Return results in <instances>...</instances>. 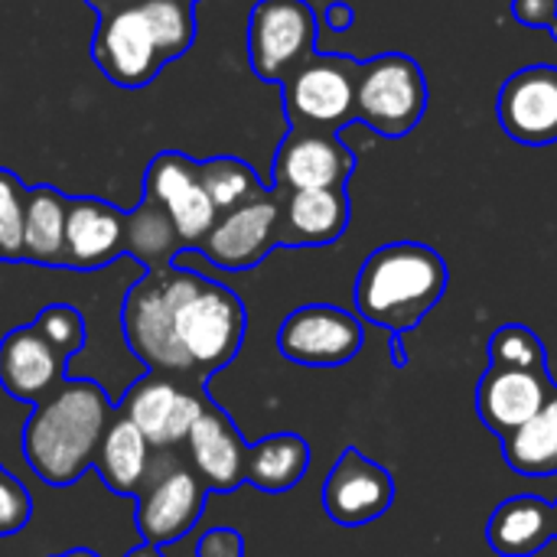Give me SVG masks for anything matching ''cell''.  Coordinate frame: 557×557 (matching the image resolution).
<instances>
[{
	"label": "cell",
	"instance_id": "7",
	"mask_svg": "<svg viewBox=\"0 0 557 557\" xmlns=\"http://www.w3.org/2000/svg\"><path fill=\"white\" fill-rule=\"evenodd\" d=\"M362 62L346 55H310L284 82V114L290 127L339 131L356 121V78Z\"/></svg>",
	"mask_w": 557,
	"mask_h": 557
},
{
	"label": "cell",
	"instance_id": "5",
	"mask_svg": "<svg viewBox=\"0 0 557 557\" xmlns=\"http://www.w3.org/2000/svg\"><path fill=\"white\" fill-rule=\"evenodd\" d=\"M428 78L418 59L385 52L362 62L356 78V121L379 137H408L428 111Z\"/></svg>",
	"mask_w": 557,
	"mask_h": 557
},
{
	"label": "cell",
	"instance_id": "9",
	"mask_svg": "<svg viewBox=\"0 0 557 557\" xmlns=\"http://www.w3.org/2000/svg\"><path fill=\"white\" fill-rule=\"evenodd\" d=\"M193 385H199V382H193ZM193 385H189V379L147 372L140 382H134L124 392L117 411L147 437V444L153 450H176L180 444H186L196 418L212 401Z\"/></svg>",
	"mask_w": 557,
	"mask_h": 557
},
{
	"label": "cell",
	"instance_id": "11",
	"mask_svg": "<svg viewBox=\"0 0 557 557\" xmlns=\"http://www.w3.org/2000/svg\"><path fill=\"white\" fill-rule=\"evenodd\" d=\"M91 59L121 88H144L157 78V72L166 65L150 23L137 10V3L104 13L98 20L95 39H91Z\"/></svg>",
	"mask_w": 557,
	"mask_h": 557
},
{
	"label": "cell",
	"instance_id": "24",
	"mask_svg": "<svg viewBox=\"0 0 557 557\" xmlns=\"http://www.w3.org/2000/svg\"><path fill=\"white\" fill-rule=\"evenodd\" d=\"M310 470V444L300 434H268L248 444L245 483L261 493H290Z\"/></svg>",
	"mask_w": 557,
	"mask_h": 557
},
{
	"label": "cell",
	"instance_id": "10",
	"mask_svg": "<svg viewBox=\"0 0 557 557\" xmlns=\"http://www.w3.org/2000/svg\"><path fill=\"white\" fill-rule=\"evenodd\" d=\"M362 320L333 304H307L277 330V352L307 369H339L362 352Z\"/></svg>",
	"mask_w": 557,
	"mask_h": 557
},
{
	"label": "cell",
	"instance_id": "32",
	"mask_svg": "<svg viewBox=\"0 0 557 557\" xmlns=\"http://www.w3.org/2000/svg\"><path fill=\"white\" fill-rule=\"evenodd\" d=\"M33 326L52 343L55 352H62L65 359H72L75 352L85 349V320L75 307L69 304H52L42 307L39 317L33 320Z\"/></svg>",
	"mask_w": 557,
	"mask_h": 557
},
{
	"label": "cell",
	"instance_id": "29",
	"mask_svg": "<svg viewBox=\"0 0 557 557\" xmlns=\"http://www.w3.org/2000/svg\"><path fill=\"white\" fill-rule=\"evenodd\" d=\"M196 3L199 0H137V10L153 29L163 59H180L196 39Z\"/></svg>",
	"mask_w": 557,
	"mask_h": 557
},
{
	"label": "cell",
	"instance_id": "36",
	"mask_svg": "<svg viewBox=\"0 0 557 557\" xmlns=\"http://www.w3.org/2000/svg\"><path fill=\"white\" fill-rule=\"evenodd\" d=\"M352 23H356V10H352L349 3L336 0V3H330V7H326V29H333V33H346Z\"/></svg>",
	"mask_w": 557,
	"mask_h": 557
},
{
	"label": "cell",
	"instance_id": "40",
	"mask_svg": "<svg viewBox=\"0 0 557 557\" xmlns=\"http://www.w3.org/2000/svg\"><path fill=\"white\" fill-rule=\"evenodd\" d=\"M552 519H555V539H557V503H552Z\"/></svg>",
	"mask_w": 557,
	"mask_h": 557
},
{
	"label": "cell",
	"instance_id": "18",
	"mask_svg": "<svg viewBox=\"0 0 557 557\" xmlns=\"http://www.w3.org/2000/svg\"><path fill=\"white\" fill-rule=\"evenodd\" d=\"M65 366L69 359L55 352L33 323L16 326L0 339V388L13 401H42L52 388L65 382Z\"/></svg>",
	"mask_w": 557,
	"mask_h": 557
},
{
	"label": "cell",
	"instance_id": "25",
	"mask_svg": "<svg viewBox=\"0 0 557 557\" xmlns=\"http://www.w3.org/2000/svg\"><path fill=\"white\" fill-rule=\"evenodd\" d=\"M65 212L69 199L52 186L26 189L23 219V261L65 268Z\"/></svg>",
	"mask_w": 557,
	"mask_h": 557
},
{
	"label": "cell",
	"instance_id": "23",
	"mask_svg": "<svg viewBox=\"0 0 557 557\" xmlns=\"http://www.w3.org/2000/svg\"><path fill=\"white\" fill-rule=\"evenodd\" d=\"M150 463H153V447L147 444V437L121 411H114L91 470H98L101 483L114 496L134 499L150 473Z\"/></svg>",
	"mask_w": 557,
	"mask_h": 557
},
{
	"label": "cell",
	"instance_id": "34",
	"mask_svg": "<svg viewBox=\"0 0 557 557\" xmlns=\"http://www.w3.org/2000/svg\"><path fill=\"white\" fill-rule=\"evenodd\" d=\"M196 557H245V539L232 525H215L196 542Z\"/></svg>",
	"mask_w": 557,
	"mask_h": 557
},
{
	"label": "cell",
	"instance_id": "8",
	"mask_svg": "<svg viewBox=\"0 0 557 557\" xmlns=\"http://www.w3.org/2000/svg\"><path fill=\"white\" fill-rule=\"evenodd\" d=\"M317 10L307 0H258L248 16V59L261 82H284L317 52Z\"/></svg>",
	"mask_w": 557,
	"mask_h": 557
},
{
	"label": "cell",
	"instance_id": "14",
	"mask_svg": "<svg viewBox=\"0 0 557 557\" xmlns=\"http://www.w3.org/2000/svg\"><path fill=\"white\" fill-rule=\"evenodd\" d=\"M356 173V153L339 140L336 131L290 127L274 153V189H330L346 186Z\"/></svg>",
	"mask_w": 557,
	"mask_h": 557
},
{
	"label": "cell",
	"instance_id": "4",
	"mask_svg": "<svg viewBox=\"0 0 557 557\" xmlns=\"http://www.w3.org/2000/svg\"><path fill=\"white\" fill-rule=\"evenodd\" d=\"M173 313H176V264L147 271L127 290L124 307H121L124 343L150 372L199 382L189 356L183 352V346L176 339ZM199 385H206V382H199Z\"/></svg>",
	"mask_w": 557,
	"mask_h": 557
},
{
	"label": "cell",
	"instance_id": "13",
	"mask_svg": "<svg viewBox=\"0 0 557 557\" xmlns=\"http://www.w3.org/2000/svg\"><path fill=\"white\" fill-rule=\"evenodd\" d=\"M281 193H261L258 199L228 209L215 219L199 251L225 271H248L261 264L281 245Z\"/></svg>",
	"mask_w": 557,
	"mask_h": 557
},
{
	"label": "cell",
	"instance_id": "22",
	"mask_svg": "<svg viewBox=\"0 0 557 557\" xmlns=\"http://www.w3.org/2000/svg\"><path fill=\"white\" fill-rule=\"evenodd\" d=\"M486 542L499 557H535L555 542L552 503L542 496H512L499 503L490 516Z\"/></svg>",
	"mask_w": 557,
	"mask_h": 557
},
{
	"label": "cell",
	"instance_id": "37",
	"mask_svg": "<svg viewBox=\"0 0 557 557\" xmlns=\"http://www.w3.org/2000/svg\"><path fill=\"white\" fill-rule=\"evenodd\" d=\"M131 3H137V0H88V7H91L98 16L114 13V10H124V7H131Z\"/></svg>",
	"mask_w": 557,
	"mask_h": 557
},
{
	"label": "cell",
	"instance_id": "38",
	"mask_svg": "<svg viewBox=\"0 0 557 557\" xmlns=\"http://www.w3.org/2000/svg\"><path fill=\"white\" fill-rule=\"evenodd\" d=\"M124 557H163V548H153V545L144 542V545H137V548H131Z\"/></svg>",
	"mask_w": 557,
	"mask_h": 557
},
{
	"label": "cell",
	"instance_id": "33",
	"mask_svg": "<svg viewBox=\"0 0 557 557\" xmlns=\"http://www.w3.org/2000/svg\"><path fill=\"white\" fill-rule=\"evenodd\" d=\"M33 519V496L29 490L0 463V539L20 535Z\"/></svg>",
	"mask_w": 557,
	"mask_h": 557
},
{
	"label": "cell",
	"instance_id": "1",
	"mask_svg": "<svg viewBox=\"0 0 557 557\" xmlns=\"http://www.w3.org/2000/svg\"><path fill=\"white\" fill-rule=\"evenodd\" d=\"M117 405L91 379H65L33 405L23 424V457L39 483L75 486L91 467Z\"/></svg>",
	"mask_w": 557,
	"mask_h": 557
},
{
	"label": "cell",
	"instance_id": "39",
	"mask_svg": "<svg viewBox=\"0 0 557 557\" xmlns=\"http://www.w3.org/2000/svg\"><path fill=\"white\" fill-rule=\"evenodd\" d=\"M52 557H101L98 552H91V548H69V552H62V555H52Z\"/></svg>",
	"mask_w": 557,
	"mask_h": 557
},
{
	"label": "cell",
	"instance_id": "2",
	"mask_svg": "<svg viewBox=\"0 0 557 557\" xmlns=\"http://www.w3.org/2000/svg\"><path fill=\"white\" fill-rule=\"evenodd\" d=\"M450 271L441 251L421 242H392L375 248L356 277L359 320L405 336L441 304Z\"/></svg>",
	"mask_w": 557,
	"mask_h": 557
},
{
	"label": "cell",
	"instance_id": "16",
	"mask_svg": "<svg viewBox=\"0 0 557 557\" xmlns=\"http://www.w3.org/2000/svg\"><path fill=\"white\" fill-rule=\"evenodd\" d=\"M496 114L516 144H557V65L539 62L512 72L496 95Z\"/></svg>",
	"mask_w": 557,
	"mask_h": 557
},
{
	"label": "cell",
	"instance_id": "27",
	"mask_svg": "<svg viewBox=\"0 0 557 557\" xmlns=\"http://www.w3.org/2000/svg\"><path fill=\"white\" fill-rule=\"evenodd\" d=\"M124 251H131L137 261H144L147 271L173 264L176 251H183L176 225H173V219L166 215V209L157 199L144 196V202L127 215Z\"/></svg>",
	"mask_w": 557,
	"mask_h": 557
},
{
	"label": "cell",
	"instance_id": "12",
	"mask_svg": "<svg viewBox=\"0 0 557 557\" xmlns=\"http://www.w3.org/2000/svg\"><path fill=\"white\" fill-rule=\"evenodd\" d=\"M144 196L157 199L166 209L183 248H199L219 219V209L212 206L202 186L199 163L176 150H163L150 160L144 176Z\"/></svg>",
	"mask_w": 557,
	"mask_h": 557
},
{
	"label": "cell",
	"instance_id": "31",
	"mask_svg": "<svg viewBox=\"0 0 557 557\" xmlns=\"http://www.w3.org/2000/svg\"><path fill=\"white\" fill-rule=\"evenodd\" d=\"M23 219L26 186L0 166V261H23Z\"/></svg>",
	"mask_w": 557,
	"mask_h": 557
},
{
	"label": "cell",
	"instance_id": "21",
	"mask_svg": "<svg viewBox=\"0 0 557 557\" xmlns=\"http://www.w3.org/2000/svg\"><path fill=\"white\" fill-rule=\"evenodd\" d=\"M349 228V193L346 186L330 189H294L281 193V245L320 248L333 245Z\"/></svg>",
	"mask_w": 557,
	"mask_h": 557
},
{
	"label": "cell",
	"instance_id": "19",
	"mask_svg": "<svg viewBox=\"0 0 557 557\" xmlns=\"http://www.w3.org/2000/svg\"><path fill=\"white\" fill-rule=\"evenodd\" d=\"M186 450L193 470L199 473L209 493H235L238 486H245L248 444L235 421L215 401H209L206 411L196 418L186 437Z\"/></svg>",
	"mask_w": 557,
	"mask_h": 557
},
{
	"label": "cell",
	"instance_id": "35",
	"mask_svg": "<svg viewBox=\"0 0 557 557\" xmlns=\"http://www.w3.org/2000/svg\"><path fill=\"white\" fill-rule=\"evenodd\" d=\"M512 16L529 29H545L557 39V0H512Z\"/></svg>",
	"mask_w": 557,
	"mask_h": 557
},
{
	"label": "cell",
	"instance_id": "17",
	"mask_svg": "<svg viewBox=\"0 0 557 557\" xmlns=\"http://www.w3.org/2000/svg\"><path fill=\"white\" fill-rule=\"evenodd\" d=\"M555 379L552 372H532V369H503L490 366L483 379L476 382V414L499 441H506L512 431H519L525 421H532L545 398L552 395Z\"/></svg>",
	"mask_w": 557,
	"mask_h": 557
},
{
	"label": "cell",
	"instance_id": "3",
	"mask_svg": "<svg viewBox=\"0 0 557 557\" xmlns=\"http://www.w3.org/2000/svg\"><path fill=\"white\" fill-rule=\"evenodd\" d=\"M173 323H176V339L189 356L196 379L206 382L238 356L248 330V313L242 297L225 284L176 268Z\"/></svg>",
	"mask_w": 557,
	"mask_h": 557
},
{
	"label": "cell",
	"instance_id": "6",
	"mask_svg": "<svg viewBox=\"0 0 557 557\" xmlns=\"http://www.w3.org/2000/svg\"><path fill=\"white\" fill-rule=\"evenodd\" d=\"M206 483L173 450H153L150 473L134 496L137 532L147 545L166 548L186 539L206 512Z\"/></svg>",
	"mask_w": 557,
	"mask_h": 557
},
{
	"label": "cell",
	"instance_id": "20",
	"mask_svg": "<svg viewBox=\"0 0 557 557\" xmlns=\"http://www.w3.org/2000/svg\"><path fill=\"white\" fill-rule=\"evenodd\" d=\"M127 215L95 196L69 199L65 212V268L91 271L111 264L124 251Z\"/></svg>",
	"mask_w": 557,
	"mask_h": 557
},
{
	"label": "cell",
	"instance_id": "15",
	"mask_svg": "<svg viewBox=\"0 0 557 557\" xmlns=\"http://www.w3.org/2000/svg\"><path fill=\"white\" fill-rule=\"evenodd\" d=\"M395 503L392 473L369 460L359 447H346L323 483V509L343 529H359L382 519Z\"/></svg>",
	"mask_w": 557,
	"mask_h": 557
},
{
	"label": "cell",
	"instance_id": "26",
	"mask_svg": "<svg viewBox=\"0 0 557 557\" xmlns=\"http://www.w3.org/2000/svg\"><path fill=\"white\" fill-rule=\"evenodd\" d=\"M503 460L519 476L557 473V382L542 411L503 441Z\"/></svg>",
	"mask_w": 557,
	"mask_h": 557
},
{
	"label": "cell",
	"instance_id": "30",
	"mask_svg": "<svg viewBox=\"0 0 557 557\" xmlns=\"http://www.w3.org/2000/svg\"><path fill=\"white\" fill-rule=\"evenodd\" d=\"M490 366L548 372V349L535 330L522 323H506L490 336Z\"/></svg>",
	"mask_w": 557,
	"mask_h": 557
},
{
	"label": "cell",
	"instance_id": "28",
	"mask_svg": "<svg viewBox=\"0 0 557 557\" xmlns=\"http://www.w3.org/2000/svg\"><path fill=\"white\" fill-rule=\"evenodd\" d=\"M199 176H202V186H206L212 206L219 209V215L228 209H238L264 193L258 173L238 157H212V160L199 163Z\"/></svg>",
	"mask_w": 557,
	"mask_h": 557
}]
</instances>
